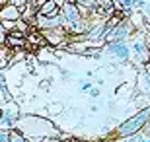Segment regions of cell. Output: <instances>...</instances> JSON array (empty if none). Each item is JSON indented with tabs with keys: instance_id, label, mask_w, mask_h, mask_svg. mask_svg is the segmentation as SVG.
Segmentation results:
<instances>
[{
	"instance_id": "cell-4",
	"label": "cell",
	"mask_w": 150,
	"mask_h": 142,
	"mask_svg": "<svg viewBox=\"0 0 150 142\" xmlns=\"http://www.w3.org/2000/svg\"><path fill=\"white\" fill-rule=\"evenodd\" d=\"M61 16L67 20L68 25L74 23V22H78V20H82V12H80L78 2H74V0H67V2L61 6Z\"/></svg>"
},
{
	"instance_id": "cell-10",
	"label": "cell",
	"mask_w": 150,
	"mask_h": 142,
	"mask_svg": "<svg viewBox=\"0 0 150 142\" xmlns=\"http://www.w3.org/2000/svg\"><path fill=\"white\" fill-rule=\"evenodd\" d=\"M64 111V105L62 103H49L47 105V113L49 115H61Z\"/></svg>"
},
{
	"instance_id": "cell-16",
	"label": "cell",
	"mask_w": 150,
	"mask_h": 142,
	"mask_svg": "<svg viewBox=\"0 0 150 142\" xmlns=\"http://www.w3.org/2000/svg\"><path fill=\"white\" fill-rule=\"evenodd\" d=\"M94 142H107V140H94Z\"/></svg>"
},
{
	"instance_id": "cell-1",
	"label": "cell",
	"mask_w": 150,
	"mask_h": 142,
	"mask_svg": "<svg viewBox=\"0 0 150 142\" xmlns=\"http://www.w3.org/2000/svg\"><path fill=\"white\" fill-rule=\"evenodd\" d=\"M16 131L22 132L25 138H57L59 129L49 119H43L39 115H25L18 121Z\"/></svg>"
},
{
	"instance_id": "cell-3",
	"label": "cell",
	"mask_w": 150,
	"mask_h": 142,
	"mask_svg": "<svg viewBox=\"0 0 150 142\" xmlns=\"http://www.w3.org/2000/svg\"><path fill=\"white\" fill-rule=\"evenodd\" d=\"M103 51H105L107 55H111V60L115 64H125V62H129V59H131V49H129V45L125 43V41L109 43Z\"/></svg>"
},
{
	"instance_id": "cell-14",
	"label": "cell",
	"mask_w": 150,
	"mask_h": 142,
	"mask_svg": "<svg viewBox=\"0 0 150 142\" xmlns=\"http://www.w3.org/2000/svg\"><path fill=\"white\" fill-rule=\"evenodd\" d=\"M88 93H90V95H92V97H98V95H100V93H101V90H100V88H96V86H94V88H92V90H90Z\"/></svg>"
},
{
	"instance_id": "cell-12",
	"label": "cell",
	"mask_w": 150,
	"mask_h": 142,
	"mask_svg": "<svg viewBox=\"0 0 150 142\" xmlns=\"http://www.w3.org/2000/svg\"><path fill=\"white\" fill-rule=\"evenodd\" d=\"M51 84H53V80H51V78H45V80L39 82V88H41V90H49Z\"/></svg>"
},
{
	"instance_id": "cell-6",
	"label": "cell",
	"mask_w": 150,
	"mask_h": 142,
	"mask_svg": "<svg viewBox=\"0 0 150 142\" xmlns=\"http://www.w3.org/2000/svg\"><path fill=\"white\" fill-rule=\"evenodd\" d=\"M39 16L43 18H59L61 16V6L57 0H47L41 8H39Z\"/></svg>"
},
{
	"instance_id": "cell-7",
	"label": "cell",
	"mask_w": 150,
	"mask_h": 142,
	"mask_svg": "<svg viewBox=\"0 0 150 142\" xmlns=\"http://www.w3.org/2000/svg\"><path fill=\"white\" fill-rule=\"evenodd\" d=\"M37 60L41 62V64H55L57 59H55V51L49 49V45H45V47H41V49H37Z\"/></svg>"
},
{
	"instance_id": "cell-11",
	"label": "cell",
	"mask_w": 150,
	"mask_h": 142,
	"mask_svg": "<svg viewBox=\"0 0 150 142\" xmlns=\"http://www.w3.org/2000/svg\"><path fill=\"white\" fill-rule=\"evenodd\" d=\"M29 2H31V0H10V4H14V6H18V8H25V6L29 4Z\"/></svg>"
},
{
	"instance_id": "cell-5",
	"label": "cell",
	"mask_w": 150,
	"mask_h": 142,
	"mask_svg": "<svg viewBox=\"0 0 150 142\" xmlns=\"http://www.w3.org/2000/svg\"><path fill=\"white\" fill-rule=\"evenodd\" d=\"M0 18H2V22H18V20L23 18V12L22 8H18L14 4H6L0 10Z\"/></svg>"
},
{
	"instance_id": "cell-8",
	"label": "cell",
	"mask_w": 150,
	"mask_h": 142,
	"mask_svg": "<svg viewBox=\"0 0 150 142\" xmlns=\"http://www.w3.org/2000/svg\"><path fill=\"white\" fill-rule=\"evenodd\" d=\"M127 20L133 23V28H134V29H140L142 25H146V23H144V16H142V12H139V10H134L133 14L127 18Z\"/></svg>"
},
{
	"instance_id": "cell-9",
	"label": "cell",
	"mask_w": 150,
	"mask_h": 142,
	"mask_svg": "<svg viewBox=\"0 0 150 142\" xmlns=\"http://www.w3.org/2000/svg\"><path fill=\"white\" fill-rule=\"evenodd\" d=\"M137 88H139V92L142 93H148L150 95V74H142V76H139V82H137Z\"/></svg>"
},
{
	"instance_id": "cell-13",
	"label": "cell",
	"mask_w": 150,
	"mask_h": 142,
	"mask_svg": "<svg viewBox=\"0 0 150 142\" xmlns=\"http://www.w3.org/2000/svg\"><path fill=\"white\" fill-rule=\"evenodd\" d=\"M92 82H90V80H86V82H82L80 84V92H90V90H92Z\"/></svg>"
},
{
	"instance_id": "cell-2",
	"label": "cell",
	"mask_w": 150,
	"mask_h": 142,
	"mask_svg": "<svg viewBox=\"0 0 150 142\" xmlns=\"http://www.w3.org/2000/svg\"><path fill=\"white\" fill-rule=\"evenodd\" d=\"M150 121V107L139 109L133 117H129L127 121H123L121 125L117 126V136L119 138H131L134 134H139V131H142Z\"/></svg>"
},
{
	"instance_id": "cell-15",
	"label": "cell",
	"mask_w": 150,
	"mask_h": 142,
	"mask_svg": "<svg viewBox=\"0 0 150 142\" xmlns=\"http://www.w3.org/2000/svg\"><path fill=\"white\" fill-rule=\"evenodd\" d=\"M142 70H144L146 74H150V60H146L144 64H142Z\"/></svg>"
}]
</instances>
